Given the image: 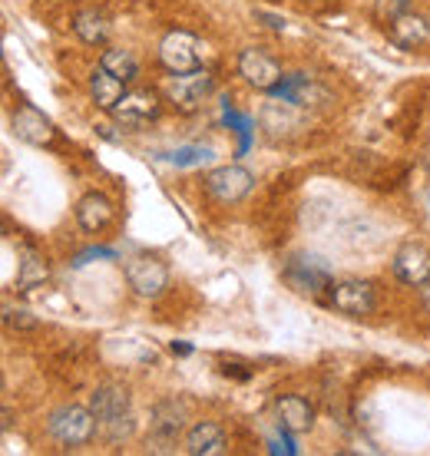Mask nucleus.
I'll list each match as a JSON object with an SVG mask.
<instances>
[{"label":"nucleus","instance_id":"28","mask_svg":"<svg viewBox=\"0 0 430 456\" xmlns=\"http://www.w3.org/2000/svg\"><path fill=\"white\" fill-rule=\"evenodd\" d=\"M427 172H430V156H427Z\"/></svg>","mask_w":430,"mask_h":456},{"label":"nucleus","instance_id":"26","mask_svg":"<svg viewBox=\"0 0 430 456\" xmlns=\"http://www.w3.org/2000/svg\"><path fill=\"white\" fill-rule=\"evenodd\" d=\"M90 258H116V251L113 248H90V251H83L73 265H87Z\"/></svg>","mask_w":430,"mask_h":456},{"label":"nucleus","instance_id":"5","mask_svg":"<svg viewBox=\"0 0 430 456\" xmlns=\"http://www.w3.org/2000/svg\"><path fill=\"white\" fill-rule=\"evenodd\" d=\"M252 185H255V175L245 166H219V169L205 175V192H209V199L222 202V206L242 202L252 192Z\"/></svg>","mask_w":430,"mask_h":456},{"label":"nucleus","instance_id":"27","mask_svg":"<svg viewBox=\"0 0 430 456\" xmlns=\"http://www.w3.org/2000/svg\"><path fill=\"white\" fill-rule=\"evenodd\" d=\"M259 17H261L265 23H269L272 30H285V20H282V17H275V13H265V11H259Z\"/></svg>","mask_w":430,"mask_h":456},{"label":"nucleus","instance_id":"9","mask_svg":"<svg viewBox=\"0 0 430 456\" xmlns=\"http://www.w3.org/2000/svg\"><path fill=\"white\" fill-rule=\"evenodd\" d=\"M331 305L341 311V314H351V318H364V314H374L377 308V297H374V288L368 281H338L331 285Z\"/></svg>","mask_w":430,"mask_h":456},{"label":"nucleus","instance_id":"8","mask_svg":"<svg viewBox=\"0 0 430 456\" xmlns=\"http://www.w3.org/2000/svg\"><path fill=\"white\" fill-rule=\"evenodd\" d=\"M238 77L249 83V86H255V90H265V93H272L275 86L285 80L282 67H278L269 53L255 50V46L238 53Z\"/></svg>","mask_w":430,"mask_h":456},{"label":"nucleus","instance_id":"25","mask_svg":"<svg viewBox=\"0 0 430 456\" xmlns=\"http://www.w3.org/2000/svg\"><path fill=\"white\" fill-rule=\"evenodd\" d=\"M4 321H7L11 328H21V331H30V328H37V318H30L27 311H11V308H7Z\"/></svg>","mask_w":430,"mask_h":456},{"label":"nucleus","instance_id":"6","mask_svg":"<svg viewBox=\"0 0 430 456\" xmlns=\"http://www.w3.org/2000/svg\"><path fill=\"white\" fill-rule=\"evenodd\" d=\"M126 281H129V288L139 297L153 301V297L166 295V288H170V268H166V262L153 258V255H139V258L126 262Z\"/></svg>","mask_w":430,"mask_h":456},{"label":"nucleus","instance_id":"16","mask_svg":"<svg viewBox=\"0 0 430 456\" xmlns=\"http://www.w3.org/2000/svg\"><path fill=\"white\" fill-rule=\"evenodd\" d=\"M222 450H226V434L219 423L203 420L186 434V453L189 456H219Z\"/></svg>","mask_w":430,"mask_h":456},{"label":"nucleus","instance_id":"21","mask_svg":"<svg viewBox=\"0 0 430 456\" xmlns=\"http://www.w3.org/2000/svg\"><path fill=\"white\" fill-rule=\"evenodd\" d=\"M100 67L103 69H110L113 77H120V80H136L139 77V63L136 57L129 53V50H120V46H110V50H103V57H100Z\"/></svg>","mask_w":430,"mask_h":456},{"label":"nucleus","instance_id":"1","mask_svg":"<svg viewBox=\"0 0 430 456\" xmlns=\"http://www.w3.org/2000/svg\"><path fill=\"white\" fill-rule=\"evenodd\" d=\"M96 430H100V417L93 413V407L70 403L50 417V436L63 446H87L96 436Z\"/></svg>","mask_w":430,"mask_h":456},{"label":"nucleus","instance_id":"19","mask_svg":"<svg viewBox=\"0 0 430 456\" xmlns=\"http://www.w3.org/2000/svg\"><path fill=\"white\" fill-rule=\"evenodd\" d=\"M73 34H77L83 44L103 46L106 40H110V17H106L103 11L87 7V11H79L77 17H73Z\"/></svg>","mask_w":430,"mask_h":456},{"label":"nucleus","instance_id":"17","mask_svg":"<svg viewBox=\"0 0 430 456\" xmlns=\"http://www.w3.org/2000/svg\"><path fill=\"white\" fill-rule=\"evenodd\" d=\"M430 37V27L424 17H418V13L404 11L401 17H394L391 20V44L404 46V50H414V46H420L424 40Z\"/></svg>","mask_w":430,"mask_h":456},{"label":"nucleus","instance_id":"12","mask_svg":"<svg viewBox=\"0 0 430 456\" xmlns=\"http://www.w3.org/2000/svg\"><path fill=\"white\" fill-rule=\"evenodd\" d=\"M13 133H17V139L30 142V146H50V142L57 139L54 123H50L37 106H21V110L13 113Z\"/></svg>","mask_w":430,"mask_h":456},{"label":"nucleus","instance_id":"3","mask_svg":"<svg viewBox=\"0 0 430 456\" xmlns=\"http://www.w3.org/2000/svg\"><path fill=\"white\" fill-rule=\"evenodd\" d=\"M186 417H189L186 403H179V400H162V403H156L153 413H149V434H153L149 450L153 453H172V444L179 440Z\"/></svg>","mask_w":430,"mask_h":456},{"label":"nucleus","instance_id":"14","mask_svg":"<svg viewBox=\"0 0 430 456\" xmlns=\"http://www.w3.org/2000/svg\"><path fill=\"white\" fill-rule=\"evenodd\" d=\"M73 212H77L79 228H83V232H93V235H96V232H103V228L116 218L113 202H110L103 192H87L77 202V208H73Z\"/></svg>","mask_w":430,"mask_h":456},{"label":"nucleus","instance_id":"11","mask_svg":"<svg viewBox=\"0 0 430 456\" xmlns=\"http://www.w3.org/2000/svg\"><path fill=\"white\" fill-rule=\"evenodd\" d=\"M156 116H159V100H156V93H149V90L126 93L113 110V119L120 126H126V129H136V126H143V123H153Z\"/></svg>","mask_w":430,"mask_h":456},{"label":"nucleus","instance_id":"15","mask_svg":"<svg viewBox=\"0 0 430 456\" xmlns=\"http://www.w3.org/2000/svg\"><path fill=\"white\" fill-rule=\"evenodd\" d=\"M90 407L100 417V423L116 420V417L129 413V390L123 384H103L90 394Z\"/></svg>","mask_w":430,"mask_h":456},{"label":"nucleus","instance_id":"4","mask_svg":"<svg viewBox=\"0 0 430 456\" xmlns=\"http://www.w3.org/2000/svg\"><path fill=\"white\" fill-rule=\"evenodd\" d=\"M285 285L298 291V295L318 297L321 291H331V272L328 265L315 258V255H294L292 262L285 265Z\"/></svg>","mask_w":430,"mask_h":456},{"label":"nucleus","instance_id":"10","mask_svg":"<svg viewBox=\"0 0 430 456\" xmlns=\"http://www.w3.org/2000/svg\"><path fill=\"white\" fill-rule=\"evenodd\" d=\"M394 274L404 281V285H427L430 281V251L418 241H408L401 245L394 255Z\"/></svg>","mask_w":430,"mask_h":456},{"label":"nucleus","instance_id":"18","mask_svg":"<svg viewBox=\"0 0 430 456\" xmlns=\"http://www.w3.org/2000/svg\"><path fill=\"white\" fill-rule=\"evenodd\" d=\"M90 93H93V103L100 106V110H106V113H113L116 103L126 96V80H120L110 69L100 67L90 77Z\"/></svg>","mask_w":430,"mask_h":456},{"label":"nucleus","instance_id":"24","mask_svg":"<svg viewBox=\"0 0 430 456\" xmlns=\"http://www.w3.org/2000/svg\"><path fill=\"white\" fill-rule=\"evenodd\" d=\"M408 4L410 0H381V4H377V13L387 17V23H391L394 17H401V13L408 11Z\"/></svg>","mask_w":430,"mask_h":456},{"label":"nucleus","instance_id":"22","mask_svg":"<svg viewBox=\"0 0 430 456\" xmlns=\"http://www.w3.org/2000/svg\"><path fill=\"white\" fill-rule=\"evenodd\" d=\"M209 159H212V149H203V146H186V149L170 152V162L179 166V169H186V166H203V162H209Z\"/></svg>","mask_w":430,"mask_h":456},{"label":"nucleus","instance_id":"13","mask_svg":"<svg viewBox=\"0 0 430 456\" xmlns=\"http://www.w3.org/2000/svg\"><path fill=\"white\" fill-rule=\"evenodd\" d=\"M275 413H278V427L288 430V434H305V430L315 427V407H311L305 397H298V394L278 397Z\"/></svg>","mask_w":430,"mask_h":456},{"label":"nucleus","instance_id":"23","mask_svg":"<svg viewBox=\"0 0 430 456\" xmlns=\"http://www.w3.org/2000/svg\"><path fill=\"white\" fill-rule=\"evenodd\" d=\"M100 430L106 434V440L120 444V440H126V436H133V430H136V420H133V413H123V417H116V420L100 423Z\"/></svg>","mask_w":430,"mask_h":456},{"label":"nucleus","instance_id":"20","mask_svg":"<svg viewBox=\"0 0 430 456\" xmlns=\"http://www.w3.org/2000/svg\"><path fill=\"white\" fill-rule=\"evenodd\" d=\"M50 278V265L40 251L23 248L21 251V268H17V291H30V288H40Z\"/></svg>","mask_w":430,"mask_h":456},{"label":"nucleus","instance_id":"7","mask_svg":"<svg viewBox=\"0 0 430 456\" xmlns=\"http://www.w3.org/2000/svg\"><path fill=\"white\" fill-rule=\"evenodd\" d=\"M203 60V44L186 30H170L159 44V63L170 73H193Z\"/></svg>","mask_w":430,"mask_h":456},{"label":"nucleus","instance_id":"2","mask_svg":"<svg viewBox=\"0 0 430 456\" xmlns=\"http://www.w3.org/2000/svg\"><path fill=\"white\" fill-rule=\"evenodd\" d=\"M215 90V77L205 69H193V73H172L166 83V100H170L179 113H195L199 106L209 100V93Z\"/></svg>","mask_w":430,"mask_h":456}]
</instances>
